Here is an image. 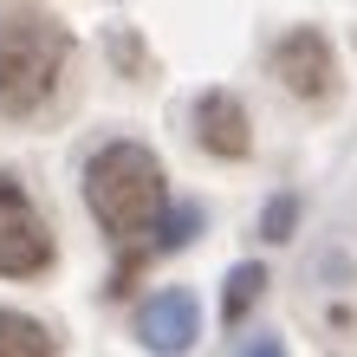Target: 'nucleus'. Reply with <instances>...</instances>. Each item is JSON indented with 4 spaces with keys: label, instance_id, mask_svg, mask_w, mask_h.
Wrapping results in <instances>:
<instances>
[{
    "label": "nucleus",
    "instance_id": "f257e3e1",
    "mask_svg": "<svg viewBox=\"0 0 357 357\" xmlns=\"http://www.w3.org/2000/svg\"><path fill=\"white\" fill-rule=\"evenodd\" d=\"M85 202L117 241H137L143 227H156L169 215L162 162L143 150V143H104L91 156V169H85Z\"/></svg>",
    "mask_w": 357,
    "mask_h": 357
},
{
    "label": "nucleus",
    "instance_id": "f03ea898",
    "mask_svg": "<svg viewBox=\"0 0 357 357\" xmlns=\"http://www.w3.org/2000/svg\"><path fill=\"white\" fill-rule=\"evenodd\" d=\"M66 52L72 39L59 20L46 13H7L0 20V111L7 117H26L52 98L59 72H66Z\"/></svg>",
    "mask_w": 357,
    "mask_h": 357
},
{
    "label": "nucleus",
    "instance_id": "7ed1b4c3",
    "mask_svg": "<svg viewBox=\"0 0 357 357\" xmlns=\"http://www.w3.org/2000/svg\"><path fill=\"white\" fill-rule=\"evenodd\" d=\"M52 266V234L33 215V202L20 195V182L0 176V273L7 280H33Z\"/></svg>",
    "mask_w": 357,
    "mask_h": 357
},
{
    "label": "nucleus",
    "instance_id": "20e7f679",
    "mask_svg": "<svg viewBox=\"0 0 357 357\" xmlns=\"http://www.w3.org/2000/svg\"><path fill=\"white\" fill-rule=\"evenodd\" d=\"M273 72H280V85L305 104H325L338 91V59H331V39L319 26H299L286 33L280 46H273Z\"/></svg>",
    "mask_w": 357,
    "mask_h": 357
},
{
    "label": "nucleus",
    "instance_id": "39448f33",
    "mask_svg": "<svg viewBox=\"0 0 357 357\" xmlns=\"http://www.w3.org/2000/svg\"><path fill=\"white\" fill-rule=\"evenodd\" d=\"M195 325H202V312H195V299H188L182 286L156 292V299L137 312V338L150 344L156 357H182L188 344H195Z\"/></svg>",
    "mask_w": 357,
    "mask_h": 357
},
{
    "label": "nucleus",
    "instance_id": "423d86ee",
    "mask_svg": "<svg viewBox=\"0 0 357 357\" xmlns=\"http://www.w3.org/2000/svg\"><path fill=\"white\" fill-rule=\"evenodd\" d=\"M195 137H202L208 156H227V162H241L247 150H254V137H247V111H241V98H227V91H202Z\"/></svg>",
    "mask_w": 357,
    "mask_h": 357
},
{
    "label": "nucleus",
    "instance_id": "0eeeda50",
    "mask_svg": "<svg viewBox=\"0 0 357 357\" xmlns=\"http://www.w3.org/2000/svg\"><path fill=\"white\" fill-rule=\"evenodd\" d=\"M0 357H52V331L26 312H0Z\"/></svg>",
    "mask_w": 357,
    "mask_h": 357
},
{
    "label": "nucleus",
    "instance_id": "6e6552de",
    "mask_svg": "<svg viewBox=\"0 0 357 357\" xmlns=\"http://www.w3.org/2000/svg\"><path fill=\"white\" fill-rule=\"evenodd\" d=\"M260 292H266V266H254V260L234 266V273H227V292H221V319H227V325H241V319H247V305H254Z\"/></svg>",
    "mask_w": 357,
    "mask_h": 357
},
{
    "label": "nucleus",
    "instance_id": "1a4fd4ad",
    "mask_svg": "<svg viewBox=\"0 0 357 357\" xmlns=\"http://www.w3.org/2000/svg\"><path fill=\"white\" fill-rule=\"evenodd\" d=\"M195 227H202V208H169V215L156 221V247H182V241H195Z\"/></svg>",
    "mask_w": 357,
    "mask_h": 357
},
{
    "label": "nucleus",
    "instance_id": "9d476101",
    "mask_svg": "<svg viewBox=\"0 0 357 357\" xmlns=\"http://www.w3.org/2000/svg\"><path fill=\"white\" fill-rule=\"evenodd\" d=\"M292 221H299V202L280 195V202L266 208V241H286V234H292Z\"/></svg>",
    "mask_w": 357,
    "mask_h": 357
},
{
    "label": "nucleus",
    "instance_id": "9b49d317",
    "mask_svg": "<svg viewBox=\"0 0 357 357\" xmlns=\"http://www.w3.org/2000/svg\"><path fill=\"white\" fill-rule=\"evenodd\" d=\"M247 357H286V344H280V338H254V344H247Z\"/></svg>",
    "mask_w": 357,
    "mask_h": 357
}]
</instances>
